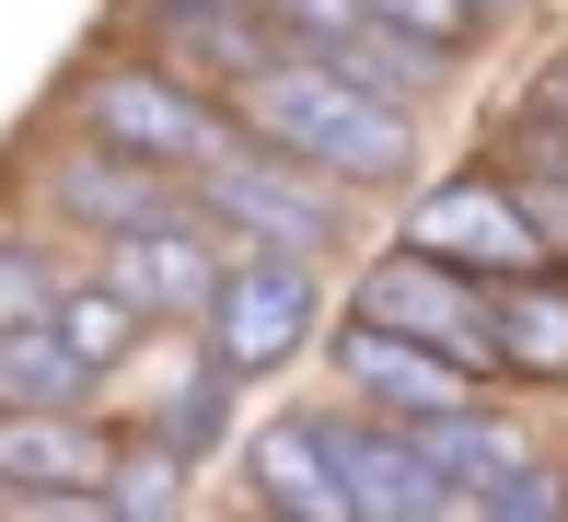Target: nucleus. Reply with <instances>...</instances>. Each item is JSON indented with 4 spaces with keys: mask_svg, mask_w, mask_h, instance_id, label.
Returning <instances> with one entry per match:
<instances>
[{
    "mask_svg": "<svg viewBox=\"0 0 568 522\" xmlns=\"http://www.w3.org/2000/svg\"><path fill=\"white\" fill-rule=\"evenodd\" d=\"M232 128L278 140L291 163L337 174V187H406V174H418V128H406V104L359 93L325 47H291V36H278L267 59L232 70Z\"/></svg>",
    "mask_w": 568,
    "mask_h": 522,
    "instance_id": "f257e3e1",
    "label": "nucleus"
},
{
    "mask_svg": "<svg viewBox=\"0 0 568 522\" xmlns=\"http://www.w3.org/2000/svg\"><path fill=\"white\" fill-rule=\"evenodd\" d=\"M186 198H197V221H221L232 244H278V255H337L348 244V198H337V174H314V163H291L278 140H221L210 163H186Z\"/></svg>",
    "mask_w": 568,
    "mask_h": 522,
    "instance_id": "f03ea898",
    "label": "nucleus"
},
{
    "mask_svg": "<svg viewBox=\"0 0 568 522\" xmlns=\"http://www.w3.org/2000/svg\"><path fill=\"white\" fill-rule=\"evenodd\" d=\"M210 360L232 383H255V372H278V360H302L314 349V325H325V291H314V268L302 255H278V244H232V268H221V291H210Z\"/></svg>",
    "mask_w": 568,
    "mask_h": 522,
    "instance_id": "7ed1b4c3",
    "label": "nucleus"
},
{
    "mask_svg": "<svg viewBox=\"0 0 568 522\" xmlns=\"http://www.w3.org/2000/svg\"><path fill=\"white\" fill-rule=\"evenodd\" d=\"M70 104H82V128L93 140H116V151H140V163H210V151L232 140V104H197L174 70H140V59H93L82 82H70Z\"/></svg>",
    "mask_w": 568,
    "mask_h": 522,
    "instance_id": "20e7f679",
    "label": "nucleus"
},
{
    "mask_svg": "<svg viewBox=\"0 0 568 522\" xmlns=\"http://www.w3.org/2000/svg\"><path fill=\"white\" fill-rule=\"evenodd\" d=\"M359 313H383L395 337H418V349L464 360L476 383L499 372V337H487V279H476V268H453V255L395 244L383 268H359Z\"/></svg>",
    "mask_w": 568,
    "mask_h": 522,
    "instance_id": "39448f33",
    "label": "nucleus"
},
{
    "mask_svg": "<svg viewBox=\"0 0 568 522\" xmlns=\"http://www.w3.org/2000/svg\"><path fill=\"white\" fill-rule=\"evenodd\" d=\"M406 244L453 255V268H476V279L557 268V244L534 232V209L510 198V174H442V187H418V198H406Z\"/></svg>",
    "mask_w": 568,
    "mask_h": 522,
    "instance_id": "423d86ee",
    "label": "nucleus"
},
{
    "mask_svg": "<svg viewBox=\"0 0 568 522\" xmlns=\"http://www.w3.org/2000/svg\"><path fill=\"white\" fill-rule=\"evenodd\" d=\"M221 268H232V232L197 221V198L163 209V221H140V232H105V279L140 302V325H197L210 291H221Z\"/></svg>",
    "mask_w": 568,
    "mask_h": 522,
    "instance_id": "0eeeda50",
    "label": "nucleus"
},
{
    "mask_svg": "<svg viewBox=\"0 0 568 522\" xmlns=\"http://www.w3.org/2000/svg\"><path fill=\"white\" fill-rule=\"evenodd\" d=\"M116 441L93 406H0V500L23 511H93Z\"/></svg>",
    "mask_w": 568,
    "mask_h": 522,
    "instance_id": "6e6552de",
    "label": "nucleus"
},
{
    "mask_svg": "<svg viewBox=\"0 0 568 522\" xmlns=\"http://www.w3.org/2000/svg\"><path fill=\"white\" fill-rule=\"evenodd\" d=\"M314 441H325V464H337V488H348V511H359V522L453 511V488L418 464V441H406L383 406H359V395H348V406H314Z\"/></svg>",
    "mask_w": 568,
    "mask_h": 522,
    "instance_id": "1a4fd4ad",
    "label": "nucleus"
},
{
    "mask_svg": "<svg viewBox=\"0 0 568 522\" xmlns=\"http://www.w3.org/2000/svg\"><path fill=\"white\" fill-rule=\"evenodd\" d=\"M325 360H337V383L359 406H383V418H442V406H476V372L442 349H418V337H395L383 313H359L348 302V325L325 337Z\"/></svg>",
    "mask_w": 568,
    "mask_h": 522,
    "instance_id": "9d476101",
    "label": "nucleus"
},
{
    "mask_svg": "<svg viewBox=\"0 0 568 522\" xmlns=\"http://www.w3.org/2000/svg\"><path fill=\"white\" fill-rule=\"evenodd\" d=\"M47 209L105 244V232H140V221H163V209H186V174L140 163V151H116V140H93V151H59V163H47Z\"/></svg>",
    "mask_w": 568,
    "mask_h": 522,
    "instance_id": "9b49d317",
    "label": "nucleus"
},
{
    "mask_svg": "<svg viewBox=\"0 0 568 522\" xmlns=\"http://www.w3.org/2000/svg\"><path fill=\"white\" fill-rule=\"evenodd\" d=\"M487 337H499V372H523V383H568V291H557L546 268L487 279Z\"/></svg>",
    "mask_w": 568,
    "mask_h": 522,
    "instance_id": "f8f14e48",
    "label": "nucleus"
},
{
    "mask_svg": "<svg viewBox=\"0 0 568 522\" xmlns=\"http://www.w3.org/2000/svg\"><path fill=\"white\" fill-rule=\"evenodd\" d=\"M406 441H418V464L429 476L453 488V511H476L487 500V476H499L510 453H534L523 430H510V418H487V406H442V418H395Z\"/></svg>",
    "mask_w": 568,
    "mask_h": 522,
    "instance_id": "ddd939ff",
    "label": "nucleus"
},
{
    "mask_svg": "<svg viewBox=\"0 0 568 522\" xmlns=\"http://www.w3.org/2000/svg\"><path fill=\"white\" fill-rule=\"evenodd\" d=\"M244 464H255V500H267V511H314V522H359V511H348V488H337V464H325V441H314V406H302V418H267Z\"/></svg>",
    "mask_w": 568,
    "mask_h": 522,
    "instance_id": "4468645a",
    "label": "nucleus"
},
{
    "mask_svg": "<svg viewBox=\"0 0 568 522\" xmlns=\"http://www.w3.org/2000/svg\"><path fill=\"white\" fill-rule=\"evenodd\" d=\"M93 395H105V372H93L47 313L0 325V406H93Z\"/></svg>",
    "mask_w": 568,
    "mask_h": 522,
    "instance_id": "2eb2a0df",
    "label": "nucleus"
},
{
    "mask_svg": "<svg viewBox=\"0 0 568 522\" xmlns=\"http://www.w3.org/2000/svg\"><path fill=\"white\" fill-rule=\"evenodd\" d=\"M47 325H59V337H70V349H82V360H93L105 383H116V360H140V302H128L105 268H93V279H59Z\"/></svg>",
    "mask_w": 568,
    "mask_h": 522,
    "instance_id": "dca6fc26",
    "label": "nucleus"
},
{
    "mask_svg": "<svg viewBox=\"0 0 568 522\" xmlns=\"http://www.w3.org/2000/svg\"><path fill=\"white\" fill-rule=\"evenodd\" d=\"M186 441H140V453H116L105 464V488H93V511H174L186 500Z\"/></svg>",
    "mask_w": 568,
    "mask_h": 522,
    "instance_id": "f3484780",
    "label": "nucleus"
},
{
    "mask_svg": "<svg viewBox=\"0 0 568 522\" xmlns=\"http://www.w3.org/2000/svg\"><path fill=\"white\" fill-rule=\"evenodd\" d=\"M359 12H383V23H406V36L418 47H442V59H464V47H476V0H359Z\"/></svg>",
    "mask_w": 568,
    "mask_h": 522,
    "instance_id": "a211bd4d",
    "label": "nucleus"
},
{
    "mask_svg": "<svg viewBox=\"0 0 568 522\" xmlns=\"http://www.w3.org/2000/svg\"><path fill=\"white\" fill-rule=\"evenodd\" d=\"M59 255H47V244H0V325H23V313H47V302H59Z\"/></svg>",
    "mask_w": 568,
    "mask_h": 522,
    "instance_id": "6ab92c4d",
    "label": "nucleus"
},
{
    "mask_svg": "<svg viewBox=\"0 0 568 522\" xmlns=\"http://www.w3.org/2000/svg\"><path fill=\"white\" fill-rule=\"evenodd\" d=\"M255 12H267L291 47H337L348 23H359V0H255Z\"/></svg>",
    "mask_w": 568,
    "mask_h": 522,
    "instance_id": "aec40b11",
    "label": "nucleus"
},
{
    "mask_svg": "<svg viewBox=\"0 0 568 522\" xmlns=\"http://www.w3.org/2000/svg\"><path fill=\"white\" fill-rule=\"evenodd\" d=\"M510 198L534 209V232H546V244H568V174H510Z\"/></svg>",
    "mask_w": 568,
    "mask_h": 522,
    "instance_id": "412c9836",
    "label": "nucleus"
},
{
    "mask_svg": "<svg viewBox=\"0 0 568 522\" xmlns=\"http://www.w3.org/2000/svg\"><path fill=\"white\" fill-rule=\"evenodd\" d=\"M140 12H163L174 36H186V23H221V12H255V0H140Z\"/></svg>",
    "mask_w": 568,
    "mask_h": 522,
    "instance_id": "4be33fe9",
    "label": "nucleus"
},
{
    "mask_svg": "<svg viewBox=\"0 0 568 522\" xmlns=\"http://www.w3.org/2000/svg\"><path fill=\"white\" fill-rule=\"evenodd\" d=\"M546 117H557V128H568V59H557V70H546Z\"/></svg>",
    "mask_w": 568,
    "mask_h": 522,
    "instance_id": "5701e85b",
    "label": "nucleus"
},
{
    "mask_svg": "<svg viewBox=\"0 0 568 522\" xmlns=\"http://www.w3.org/2000/svg\"><path fill=\"white\" fill-rule=\"evenodd\" d=\"M476 12H510V0H476Z\"/></svg>",
    "mask_w": 568,
    "mask_h": 522,
    "instance_id": "b1692460",
    "label": "nucleus"
}]
</instances>
